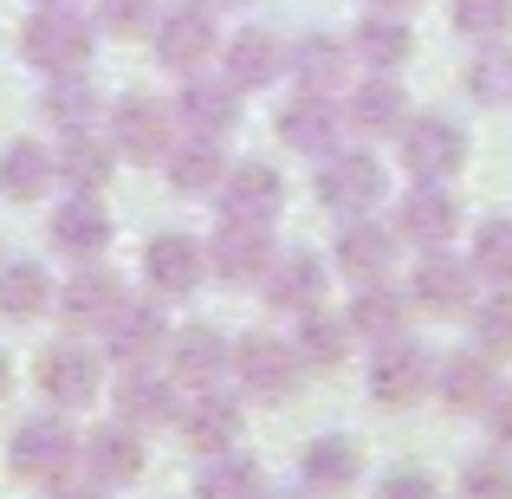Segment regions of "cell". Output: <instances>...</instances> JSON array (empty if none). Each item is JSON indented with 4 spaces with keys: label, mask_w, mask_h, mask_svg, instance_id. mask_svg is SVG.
<instances>
[{
    "label": "cell",
    "mask_w": 512,
    "mask_h": 499,
    "mask_svg": "<svg viewBox=\"0 0 512 499\" xmlns=\"http://www.w3.org/2000/svg\"><path fill=\"white\" fill-rule=\"evenodd\" d=\"M20 52L33 72L46 78H78L98 52V26L85 13H72V0H39L26 13V33H20Z\"/></svg>",
    "instance_id": "6da1fadb"
},
{
    "label": "cell",
    "mask_w": 512,
    "mask_h": 499,
    "mask_svg": "<svg viewBox=\"0 0 512 499\" xmlns=\"http://www.w3.org/2000/svg\"><path fill=\"white\" fill-rule=\"evenodd\" d=\"M78 467V435L59 422V415H33V422L13 428L7 441V474L33 480V487H52Z\"/></svg>",
    "instance_id": "7a4b0ae2"
},
{
    "label": "cell",
    "mask_w": 512,
    "mask_h": 499,
    "mask_svg": "<svg viewBox=\"0 0 512 499\" xmlns=\"http://www.w3.org/2000/svg\"><path fill=\"white\" fill-rule=\"evenodd\" d=\"M389 195V175L370 150H331L318 163V201H325L338 221H357V214H376V201Z\"/></svg>",
    "instance_id": "3957f363"
},
{
    "label": "cell",
    "mask_w": 512,
    "mask_h": 499,
    "mask_svg": "<svg viewBox=\"0 0 512 499\" xmlns=\"http://www.w3.org/2000/svg\"><path fill=\"white\" fill-rule=\"evenodd\" d=\"M396 143H402V169H409L415 182H448V175L467 169V130L441 111L409 117Z\"/></svg>",
    "instance_id": "277c9868"
},
{
    "label": "cell",
    "mask_w": 512,
    "mask_h": 499,
    "mask_svg": "<svg viewBox=\"0 0 512 499\" xmlns=\"http://www.w3.org/2000/svg\"><path fill=\"white\" fill-rule=\"evenodd\" d=\"M428 389H435V357H428L415 337H389V344H376L370 396L383 402V409H409V402H422Z\"/></svg>",
    "instance_id": "5b68a950"
},
{
    "label": "cell",
    "mask_w": 512,
    "mask_h": 499,
    "mask_svg": "<svg viewBox=\"0 0 512 499\" xmlns=\"http://www.w3.org/2000/svg\"><path fill=\"white\" fill-rule=\"evenodd\" d=\"M111 150L124 156V163H163L169 156V111L163 98H150V91H124V98L111 104Z\"/></svg>",
    "instance_id": "8992f818"
},
{
    "label": "cell",
    "mask_w": 512,
    "mask_h": 499,
    "mask_svg": "<svg viewBox=\"0 0 512 499\" xmlns=\"http://www.w3.org/2000/svg\"><path fill=\"white\" fill-rule=\"evenodd\" d=\"M299 350L286 344V337H266V331H253V337H240L234 344V376H240V389L247 396H260V402H286L292 389H299Z\"/></svg>",
    "instance_id": "52a82bcc"
},
{
    "label": "cell",
    "mask_w": 512,
    "mask_h": 499,
    "mask_svg": "<svg viewBox=\"0 0 512 499\" xmlns=\"http://www.w3.org/2000/svg\"><path fill=\"white\" fill-rule=\"evenodd\" d=\"M156 59L169 72H201L214 59V7L201 0H182V7L156 13Z\"/></svg>",
    "instance_id": "ba28073f"
},
{
    "label": "cell",
    "mask_w": 512,
    "mask_h": 499,
    "mask_svg": "<svg viewBox=\"0 0 512 499\" xmlns=\"http://www.w3.org/2000/svg\"><path fill=\"white\" fill-rule=\"evenodd\" d=\"M474 260H461L454 247H428L422 260H415V279H409V299L422 305V312H467L474 305Z\"/></svg>",
    "instance_id": "9c48e42d"
},
{
    "label": "cell",
    "mask_w": 512,
    "mask_h": 499,
    "mask_svg": "<svg viewBox=\"0 0 512 499\" xmlns=\"http://www.w3.org/2000/svg\"><path fill=\"white\" fill-rule=\"evenodd\" d=\"M201 253H208L214 279H227V286H253V279L273 266V234H266V221H221Z\"/></svg>",
    "instance_id": "30bf717a"
},
{
    "label": "cell",
    "mask_w": 512,
    "mask_h": 499,
    "mask_svg": "<svg viewBox=\"0 0 512 499\" xmlns=\"http://www.w3.org/2000/svg\"><path fill=\"white\" fill-rule=\"evenodd\" d=\"M396 234L402 240H415V247H448L454 234H461V201H454V188L448 182H415L409 195H402V208H396Z\"/></svg>",
    "instance_id": "8fae6325"
},
{
    "label": "cell",
    "mask_w": 512,
    "mask_h": 499,
    "mask_svg": "<svg viewBox=\"0 0 512 499\" xmlns=\"http://www.w3.org/2000/svg\"><path fill=\"white\" fill-rule=\"evenodd\" d=\"M396 247H402L396 227H383V221H370V214H357V221L338 227V273L357 279V286H383L389 266H396Z\"/></svg>",
    "instance_id": "7c38bea8"
},
{
    "label": "cell",
    "mask_w": 512,
    "mask_h": 499,
    "mask_svg": "<svg viewBox=\"0 0 512 499\" xmlns=\"http://www.w3.org/2000/svg\"><path fill=\"white\" fill-rule=\"evenodd\" d=\"M344 130H350L344 111L331 98H318V91H299V98L279 111V143H286V150H299V156H318V163H325V156L344 143Z\"/></svg>",
    "instance_id": "4fadbf2b"
},
{
    "label": "cell",
    "mask_w": 512,
    "mask_h": 499,
    "mask_svg": "<svg viewBox=\"0 0 512 499\" xmlns=\"http://www.w3.org/2000/svg\"><path fill=\"white\" fill-rule=\"evenodd\" d=\"M143 279H150L156 299H188V292L208 279V253L188 234H156L150 247H143Z\"/></svg>",
    "instance_id": "5bb4252c"
},
{
    "label": "cell",
    "mask_w": 512,
    "mask_h": 499,
    "mask_svg": "<svg viewBox=\"0 0 512 499\" xmlns=\"http://www.w3.org/2000/svg\"><path fill=\"white\" fill-rule=\"evenodd\" d=\"M78 467H85L91 487H130V480L143 474V435L130 422L98 428V435L78 441Z\"/></svg>",
    "instance_id": "9a60e30c"
},
{
    "label": "cell",
    "mask_w": 512,
    "mask_h": 499,
    "mask_svg": "<svg viewBox=\"0 0 512 499\" xmlns=\"http://www.w3.org/2000/svg\"><path fill=\"white\" fill-rule=\"evenodd\" d=\"M234 370V350H227V337L214 331V325H188V331H175V350H169V376H175V389H214L221 376Z\"/></svg>",
    "instance_id": "2e32d148"
},
{
    "label": "cell",
    "mask_w": 512,
    "mask_h": 499,
    "mask_svg": "<svg viewBox=\"0 0 512 499\" xmlns=\"http://www.w3.org/2000/svg\"><path fill=\"white\" fill-rule=\"evenodd\" d=\"M104 350H111L117 363H143V357H156L163 350V305L156 299H117L111 305V318H104Z\"/></svg>",
    "instance_id": "e0dca14e"
},
{
    "label": "cell",
    "mask_w": 512,
    "mask_h": 499,
    "mask_svg": "<svg viewBox=\"0 0 512 499\" xmlns=\"http://www.w3.org/2000/svg\"><path fill=\"white\" fill-rule=\"evenodd\" d=\"M221 214L227 221H273L279 201H286V182H279L273 163H234L221 175Z\"/></svg>",
    "instance_id": "ac0fdd59"
},
{
    "label": "cell",
    "mask_w": 512,
    "mask_h": 499,
    "mask_svg": "<svg viewBox=\"0 0 512 499\" xmlns=\"http://www.w3.org/2000/svg\"><path fill=\"white\" fill-rule=\"evenodd\" d=\"M39 389H46V402H59V409H91V402H98V357L78 350V344L39 350Z\"/></svg>",
    "instance_id": "d6986e66"
},
{
    "label": "cell",
    "mask_w": 512,
    "mask_h": 499,
    "mask_svg": "<svg viewBox=\"0 0 512 499\" xmlns=\"http://www.w3.org/2000/svg\"><path fill=\"white\" fill-rule=\"evenodd\" d=\"M435 396L448 402V409H461V415L487 409V402L500 396V376H493V357H487V350H448V357L435 363Z\"/></svg>",
    "instance_id": "ffe728a7"
},
{
    "label": "cell",
    "mask_w": 512,
    "mask_h": 499,
    "mask_svg": "<svg viewBox=\"0 0 512 499\" xmlns=\"http://www.w3.org/2000/svg\"><path fill=\"white\" fill-rule=\"evenodd\" d=\"M175 117L188 124V137H214V143H221L227 130L240 124V91L227 85V78L188 72V85H182V104H175Z\"/></svg>",
    "instance_id": "44dd1931"
},
{
    "label": "cell",
    "mask_w": 512,
    "mask_h": 499,
    "mask_svg": "<svg viewBox=\"0 0 512 499\" xmlns=\"http://www.w3.org/2000/svg\"><path fill=\"white\" fill-rule=\"evenodd\" d=\"M266 286V305H279V312H318V299H325V260L318 253H273V266L260 273Z\"/></svg>",
    "instance_id": "7402d4cb"
},
{
    "label": "cell",
    "mask_w": 512,
    "mask_h": 499,
    "mask_svg": "<svg viewBox=\"0 0 512 499\" xmlns=\"http://www.w3.org/2000/svg\"><path fill=\"white\" fill-rule=\"evenodd\" d=\"M221 65H227V85L234 91H266L273 78H286V46H279L266 26H247V33H234L227 39V52H221Z\"/></svg>",
    "instance_id": "603a6c76"
},
{
    "label": "cell",
    "mask_w": 512,
    "mask_h": 499,
    "mask_svg": "<svg viewBox=\"0 0 512 499\" xmlns=\"http://www.w3.org/2000/svg\"><path fill=\"white\" fill-rule=\"evenodd\" d=\"M52 247L59 253H72V260H98L104 247H111V214H104V201L98 195H72V201H59V214H52Z\"/></svg>",
    "instance_id": "cb8c5ba5"
},
{
    "label": "cell",
    "mask_w": 512,
    "mask_h": 499,
    "mask_svg": "<svg viewBox=\"0 0 512 499\" xmlns=\"http://www.w3.org/2000/svg\"><path fill=\"white\" fill-rule=\"evenodd\" d=\"M182 435L195 454H227L240 441V402L221 396V389H195L182 409Z\"/></svg>",
    "instance_id": "d4e9b609"
},
{
    "label": "cell",
    "mask_w": 512,
    "mask_h": 499,
    "mask_svg": "<svg viewBox=\"0 0 512 499\" xmlns=\"http://www.w3.org/2000/svg\"><path fill=\"white\" fill-rule=\"evenodd\" d=\"M344 124H350V130H363V137H402V124H409V98H402L396 78L370 72L357 91H350Z\"/></svg>",
    "instance_id": "484cf974"
},
{
    "label": "cell",
    "mask_w": 512,
    "mask_h": 499,
    "mask_svg": "<svg viewBox=\"0 0 512 499\" xmlns=\"http://www.w3.org/2000/svg\"><path fill=\"white\" fill-rule=\"evenodd\" d=\"M415 52V33L409 20H396V13H370V20H357V33H350V59L363 65V72H402Z\"/></svg>",
    "instance_id": "4316f807"
},
{
    "label": "cell",
    "mask_w": 512,
    "mask_h": 499,
    "mask_svg": "<svg viewBox=\"0 0 512 499\" xmlns=\"http://www.w3.org/2000/svg\"><path fill=\"white\" fill-rule=\"evenodd\" d=\"M286 72L299 78V91H318V98H331V91H344V72H350V46L331 33H305L299 46H286Z\"/></svg>",
    "instance_id": "83f0119b"
},
{
    "label": "cell",
    "mask_w": 512,
    "mask_h": 499,
    "mask_svg": "<svg viewBox=\"0 0 512 499\" xmlns=\"http://www.w3.org/2000/svg\"><path fill=\"white\" fill-rule=\"evenodd\" d=\"M111 169H117V150H111V137H98V130L65 137L59 156H52V175H59L72 195H98V188L111 182Z\"/></svg>",
    "instance_id": "f1b7e54d"
},
{
    "label": "cell",
    "mask_w": 512,
    "mask_h": 499,
    "mask_svg": "<svg viewBox=\"0 0 512 499\" xmlns=\"http://www.w3.org/2000/svg\"><path fill=\"white\" fill-rule=\"evenodd\" d=\"M117 299H124V292H117V273H104V266H85L78 279H65V286H59V325L98 331L104 318H111Z\"/></svg>",
    "instance_id": "f546056e"
},
{
    "label": "cell",
    "mask_w": 512,
    "mask_h": 499,
    "mask_svg": "<svg viewBox=\"0 0 512 499\" xmlns=\"http://www.w3.org/2000/svg\"><path fill=\"white\" fill-rule=\"evenodd\" d=\"M344 325H350V337H370V344L409 337V299H402V292H389V286H357Z\"/></svg>",
    "instance_id": "4dcf8cb0"
},
{
    "label": "cell",
    "mask_w": 512,
    "mask_h": 499,
    "mask_svg": "<svg viewBox=\"0 0 512 499\" xmlns=\"http://www.w3.org/2000/svg\"><path fill=\"white\" fill-rule=\"evenodd\" d=\"M117 409H124L130 428H163V422H175V376L163 383V376H150L143 363H130V376L117 383Z\"/></svg>",
    "instance_id": "1f68e13d"
},
{
    "label": "cell",
    "mask_w": 512,
    "mask_h": 499,
    "mask_svg": "<svg viewBox=\"0 0 512 499\" xmlns=\"http://www.w3.org/2000/svg\"><path fill=\"white\" fill-rule=\"evenodd\" d=\"M299 474H305V487H318V493H344V487H357L363 454H357V441H350V435H318L312 448H305Z\"/></svg>",
    "instance_id": "d6a6232c"
},
{
    "label": "cell",
    "mask_w": 512,
    "mask_h": 499,
    "mask_svg": "<svg viewBox=\"0 0 512 499\" xmlns=\"http://www.w3.org/2000/svg\"><path fill=\"white\" fill-rule=\"evenodd\" d=\"M169 182L182 188V195H214L221 188V175H227V156H221V143L214 137H188V143H169Z\"/></svg>",
    "instance_id": "836d02e7"
},
{
    "label": "cell",
    "mask_w": 512,
    "mask_h": 499,
    "mask_svg": "<svg viewBox=\"0 0 512 499\" xmlns=\"http://www.w3.org/2000/svg\"><path fill=\"white\" fill-rule=\"evenodd\" d=\"M195 499H266V474L253 454H208V467H201L195 480Z\"/></svg>",
    "instance_id": "e575fe53"
},
{
    "label": "cell",
    "mask_w": 512,
    "mask_h": 499,
    "mask_svg": "<svg viewBox=\"0 0 512 499\" xmlns=\"http://www.w3.org/2000/svg\"><path fill=\"white\" fill-rule=\"evenodd\" d=\"M52 305V279L39 260H7L0 266V318H13V325H26V318H39Z\"/></svg>",
    "instance_id": "d590c367"
},
{
    "label": "cell",
    "mask_w": 512,
    "mask_h": 499,
    "mask_svg": "<svg viewBox=\"0 0 512 499\" xmlns=\"http://www.w3.org/2000/svg\"><path fill=\"white\" fill-rule=\"evenodd\" d=\"M52 188V150L39 143H7L0 150V195L7 201H39Z\"/></svg>",
    "instance_id": "8d00e7d4"
},
{
    "label": "cell",
    "mask_w": 512,
    "mask_h": 499,
    "mask_svg": "<svg viewBox=\"0 0 512 499\" xmlns=\"http://www.w3.org/2000/svg\"><path fill=\"white\" fill-rule=\"evenodd\" d=\"M39 111H46L52 124L65 130V137H78V130L98 124V91L85 85V72H78V78H52L46 98H39Z\"/></svg>",
    "instance_id": "74e56055"
},
{
    "label": "cell",
    "mask_w": 512,
    "mask_h": 499,
    "mask_svg": "<svg viewBox=\"0 0 512 499\" xmlns=\"http://www.w3.org/2000/svg\"><path fill=\"white\" fill-rule=\"evenodd\" d=\"M467 91H474V104H487V111H506L512 104V46L487 39V46L474 52V65H467Z\"/></svg>",
    "instance_id": "f35d334b"
},
{
    "label": "cell",
    "mask_w": 512,
    "mask_h": 499,
    "mask_svg": "<svg viewBox=\"0 0 512 499\" xmlns=\"http://www.w3.org/2000/svg\"><path fill=\"white\" fill-rule=\"evenodd\" d=\"M299 363H318V370H338L344 350H350V325L344 318H325V312H299V337H292Z\"/></svg>",
    "instance_id": "ab89813d"
},
{
    "label": "cell",
    "mask_w": 512,
    "mask_h": 499,
    "mask_svg": "<svg viewBox=\"0 0 512 499\" xmlns=\"http://www.w3.org/2000/svg\"><path fill=\"white\" fill-rule=\"evenodd\" d=\"M467 260H474V273L487 279V286H512V221H500V214L480 221L474 227V253H467Z\"/></svg>",
    "instance_id": "60d3db41"
},
{
    "label": "cell",
    "mask_w": 512,
    "mask_h": 499,
    "mask_svg": "<svg viewBox=\"0 0 512 499\" xmlns=\"http://www.w3.org/2000/svg\"><path fill=\"white\" fill-rule=\"evenodd\" d=\"M474 344L487 357H512V286H500L493 299L474 305Z\"/></svg>",
    "instance_id": "b9f144b4"
},
{
    "label": "cell",
    "mask_w": 512,
    "mask_h": 499,
    "mask_svg": "<svg viewBox=\"0 0 512 499\" xmlns=\"http://www.w3.org/2000/svg\"><path fill=\"white\" fill-rule=\"evenodd\" d=\"M454 33H467V39H506L512 33V0H454Z\"/></svg>",
    "instance_id": "7bdbcfd3"
},
{
    "label": "cell",
    "mask_w": 512,
    "mask_h": 499,
    "mask_svg": "<svg viewBox=\"0 0 512 499\" xmlns=\"http://www.w3.org/2000/svg\"><path fill=\"white\" fill-rule=\"evenodd\" d=\"M461 499H512V467L500 454H474L461 467Z\"/></svg>",
    "instance_id": "ee69618b"
},
{
    "label": "cell",
    "mask_w": 512,
    "mask_h": 499,
    "mask_svg": "<svg viewBox=\"0 0 512 499\" xmlns=\"http://www.w3.org/2000/svg\"><path fill=\"white\" fill-rule=\"evenodd\" d=\"M150 20H156V0H98V26H104L111 39L143 33Z\"/></svg>",
    "instance_id": "f6af8a7d"
},
{
    "label": "cell",
    "mask_w": 512,
    "mask_h": 499,
    "mask_svg": "<svg viewBox=\"0 0 512 499\" xmlns=\"http://www.w3.org/2000/svg\"><path fill=\"white\" fill-rule=\"evenodd\" d=\"M376 499H441V487L422 474V467H396V474H383Z\"/></svg>",
    "instance_id": "bcb514c9"
},
{
    "label": "cell",
    "mask_w": 512,
    "mask_h": 499,
    "mask_svg": "<svg viewBox=\"0 0 512 499\" xmlns=\"http://www.w3.org/2000/svg\"><path fill=\"white\" fill-rule=\"evenodd\" d=\"M480 415H487V435H493V448H506V454H512V383H506V389H500V396H493Z\"/></svg>",
    "instance_id": "7dc6e473"
},
{
    "label": "cell",
    "mask_w": 512,
    "mask_h": 499,
    "mask_svg": "<svg viewBox=\"0 0 512 499\" xmlns=\"http://www.w3.org/2000/svg\"><path fill=\"white\" fill-rule=\"evenodd\" d=\"M52 499H104L91 480H52Z\"/></svg>",
    "instance_id": "c3c4849f"
},
{
    "label": "cell",
    "mask_w": 512,
    "mask_h": 499,
    "mask_svg": "<svg viewBox=\"0 0 512 499\" xmlns=\"http://www.w3.org/2000/svg\"><path fill=\"white\" fill-rule=\"evenodd\" d=\"M415 7H422V0H370V13H396V20H402V13H415Z\"/></svg>",
    "instance_id": "681fc988"
},
{
    "label": "cell",
    "mask_w": 512,
    "mask_h": 499,
    "mask_svg": "<svg viewBox=\"0 0 512 499\" xmlns=\"http://www.w3.org/2000/svg\"><path fill=\"white\" fill-rule=\"evenodd\" d=\"M7 383H13V363H7V350H0V396H7Z\"/></svg>",
    "instance_id": "f907efd6"
},
{
    "label": "cell",
    "mask_w": 512,
    "mask_h": 499,
    "mask_svg": "<svg viewBox=\"0 0 512 499\" xmlns=\"http://www.w3.org/2000/svg\"><path fill=\"white\" fill-rule=\"evenodd\" d=\"M201 7H247V0H201Z\"/></svg>",
    "instance_id": "816d5d0a"
},
{
    "label": "cell",
    "mask_w": 512,
    "mask_h": 499,
    "mask_svg": "<svg viewBox=\"0 0 512 499\" xmlns=\"http://www.w3.org/2000/svg\"><path fill=\"white\" fill-rule=\"evenodd\" d=\"M286 499H299V493H286Z\"/></svg>",
    "instance_id": "f5cc1de1"
}]
</instances>
